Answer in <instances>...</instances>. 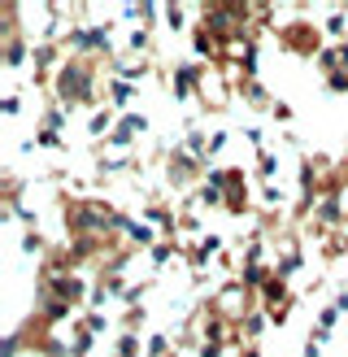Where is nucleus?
Wrapping results in <instances>:
<instances>
[{
  "instance_id": "nucleus-14",
  "label": "nucleus",
  "mask_w": 348,
  "mask_h": 357,
  "mask_svg": "<svg viewBox=\"0 0 348 357\" xmlns=\"http://www.w3.org/2000/svg\"><path fill=\"white\" fill-rule=\"evenodd\" d=\"M231 66H235V79H257V70H261V40H244L235 48Z\"/></svg>"
},
{
  "instance_id": "nucleus-3",
  "label": "nucleus",
  "mask_w": 348,
  "mask_h": 357,
  "mask_svg": "<svg viewBox=\"0 0 348 357\" xmlns=\"http://www.w3.org/2000/svg\"><path fill=\"white\" fill-rule=\"evenodd\" d=\"M209 70L214 66H205V61H174L170 70H166V87H170V96L179 100V105H187V100H200V92H205V83H209Z\"/></svg>"
},
{
  "instance_id": "nucleus-20",
  "label": "nucleus",
  "mask_w": 348,
  "mask_h": 357,
  "mask_svg": "<svg viewBox=\"0 0 348 357\" xmlns=\"http://www.w3.org/2000/svg\"><path fill=\"white\" fill-rule=\"evenodd\" d=\"M278 170H283V162H278V149H261L253 157V174L261 178V183H278Z\"/></svg>"
},
{
  "instance_id": "nucleus-13",
  "label": "nucleus",
  "mask_w": 348,
  "mask_h": 357,
  "mask_svg": "<svg viewBox=\"0 0 348 357\" xmlns=\"http://www.w3.org/2000/svg\"><path fill=\"white\" fill-rule=\"evenodd\" d=\"M139 96L135 83H122V79H104V105H109L113 114H131V105Z\"/></svg>"
},
{
  "instance_id": "nucleus-24",
  "label": "nucleus",
  "mask_w": 348,
  "mask_h": 357,
  "mask_svg": "<svg viewBox=\"0 0 348 357\" xmlns=\"http://www.w3.org/2000/svg\"><path fill=\"white\" fill-rule=\"evenodd\" d=\"M127 52H135V61H152V26H131L127 31Z\"/></svg>"
},
{
  "instance_id": "nucleus-28",
  "label": "nucleus",
  "mask_w": 348,
  "mask_h": 357,
  "mask_svg": "<svg viewBox=\"0 0 348 357\" xmlns=\"http://www.w3.org/2000/svg\"><path fill=\"white\" fill-rule=\"evenodd\" d=\"M35 149H44V153H70V139L65 135H57V131H40V127H35Z\"/></svg>"
},
{
  "instance_id": "nucleus-35",
  "label": "nucleus",
  "mask_w": 348,
  "mask_h": 357,
  "mask_svg": "<svg viewBox=\"0 0 348 357\" xmlns=\"http://www.w3.org/2000/svg\"><path fill=\"white\" fill-rule=\"evenodd\" d=\"M0 114H5V118H17V114H22V96H17V92H5V96H0Z\"/></svg>"
},
{
  "instance_id": "nucleus-2",
  "label": "nucleus",
  "mask_w": 348,
  "mask_h": 357,
  "mask_svg": "<svg viewBox=\"0 0 348 357\" xmlns=\"http://www.w3.org/2000/svg\"><path fill=\"white\" fill-rule=\"evenodd\" d=\"M274 44H278V52H287L296 61H318L331 40H326L322 22H313V17H292V22H283L274 31Z\"/></svg>"
},
{
  "instance_id": "nucleus-30",
  "label": "nucleus",
  "mask_w": 348,
  "mask_h": 357,
  "mask_svg": "<svg viewBox=\"0 0 348 357\" xmlns=\"http://www.w3.org/2000/svg\"><path fill=\"white\" fill-rule=\"evenodd\" d=\"M179 236H191V240H200V236H205V227H200V213H196V209H179Z\"/></svg>"
},
{
  "instance_id": "nucleus-34",
  "label": "nucleus",
  "mask_w": 348,
  "mask_h": 357,
  "mask_svg": "<svg viewBox=\"0 0 348 357\" xmlns=\"http://www.w3.org/2000/svg\"><path fill=\"white\" fill-rule=\"evenodd\" d=\"M226 144H231V131H222V127H218V131H209V166H214V157H218Z\"/></svg>"
},
{
  "instance_id": "nucleus-18",
  "label": "nucleus",
  "mask_w": 348,
  "mask_h": 357,
  "mask_svg": "<svg viewBox=\"0 0 348 357\" xmlns=\"http://www.w3.org/2000/svg\"><path fill=\"white\" fill-rule=\"evenodd\" d=\"M127 170H139V153H122V157L100 153L96 157V178H113V174H127Z\"/></svg>"
},
{
  "instance_id": "nucleus-33",
  "label": "nucleus",
  "mask_w": 348,
  "mask_h": 357,
  "mask_svg": "<svg viewBox=\"0 0 348 357\" xmlns=\"http://www.w3.org/2000/svg\"><path fill=\"white\" fill-rule=\"evenodd\" d=\"M22 253H26V257H48V240L40 236V227L22 236Z\"/></svg>"
},
{
  "instance_id": "nucleus-25",
  "label": "nucleus",
  "mask_w": 348,
  "mask_h": 357,
  "mask_svg": "<svg viewBox=\"0 0 348 357\" xmlns=\"http://www.w3.org/2000/svg\"><path fill=\"white\" fill-rule=\"evenodd\" d=\"M239 331H244V344H261V335L270 331V314H266V310H253V314L239 323Z\"/></svg>"
},
{
  "instance_id": "nucleus-5",
  "label": "nucleus",
  "mask_w": 348,
  "mask_h": 357,
  "mask_svg": "<svg viewBox=\"0 0 348 357\" xmlns=\"http://www.w3.org/2000/svg\"><path fill=\"white\" fill-rule=\"evenodd\" d=\"M35 296H57V301H65L70 310H87V305H92V283H87L79 271L74 275H40Z\"/></svg>"
},
{
  "instance_id": "nucleus-16",
  "label": "nucleus",
  "mask_w": 348,
  "mask_h": 357,
  "mask_svg": "<svg viewBox=\"0 0 348 357\" xmlns=\"http://www.w3.org/2000/svg\"><path fill=\"white\" fill-rule=\"evenodd\" d=\"M270 271H274V266H270ZM261 310H274V305H287V301H296V292L287 288V279L283 275H270L266 283H261Z\"/></svg>"
},
{
  "instance_id": "nucleus-36",
  "label": "nucleus",
  "mask_w": 348,
  "mask_h": 357,
  "mask_svg": "<svg viewBox=\"0 0 348 357\" xmlns=\"http://www.w3.org/2000/svg\"><path fill=\"white\" fill-rule=\"evenodd\" d=\"M244 139H248V144H253L257 153H261V149H270V144H266V131H261L257 122H248V127H244Z\"/></svg>"
},
{
  "instance_id": "nucleus-41",
  "label": "nucleus",
  "mask_w": 348,
  "mask_h": 357,
  "mask_svg": "<svg viewBox=\"0 0 348 357\" xmlns=\"http://www.w3.org/2000/svg\"><path fill=\"white\" fill-rule=\"evenodd\" d=\"M305 357H322V344H313V340H305Z\"/></svg>"
},
{
  "instance_id": "nucleus-31",
  "label": "nucleus",
  "mask_w": 348,
  "mask_h": 357,
  "mask_svg": "<svg viewBox=\"0 0 348 357\" xmlns=\"http://www.w3.org/2000/svg\"><path fill=\"white\" fill-rule=\"evenodd\" d=\"M170 353H179V349H170V335L166 331H152L148 340H144V357H170Z\"/></svg>"
},
{
  "instance_id": "nucleus-6",
  "label": "nucleus",
  "mask_w": 348,
  "mask_h": 357,
  "mask_svg": "<svg viewBox=\"0 0 348 357\" xmlns=\"http://www.w3.org/2000/svg\"><path fill=\"white\" fill-rule=\"evenodd\" d=\"M318 75H322V87H326L331 96H348V40L322 48V57H318Z\"/></svg>"
},
{
  "instance_id": "nucleus-19",
  "label": "nucleus",
  "mask_w": 348,
  "mask_h": 357,
  "mask_svg": "<svg viewBox=\"0 0 348 357\" xmlns=\"http://www.w3.org/2000/svg\"><path fill=\"white\" fill-rule=\"evenodd\" d=\"M322 31H326L331 44H344L348 40V5H331L322 17Z\"/></svg>"
},
{
  "instance_id": "nucleus-29",
  "label": "nucleus",
  "mask_w": 348,
  "mask_h": 357,
  "mask_svg": "<svg viewBox=\"0 0 348 357\" xmlns=\"http://www.w3.org/2000/svg\"><path fill=\"white\" fill-rule=\"evenodd\" d=\"M79 323H83L87 331H92L96 340H100V335L113 327V323H109V314H104V310H83V314H79Z\"/></svg>"
},
{
  "instance_id": "nucleus-42",
  "label": "nucleus",
  "mask_w": 348,
  "mask_h": 357,
  "mask_svg": "<svg viewBox=\"0 0 348 357\" xmlns=\"http://www.w3.org/2000/svg\"><path fill=\"white\" fill-rule=\"evenodd\" d=\"M170 357H179V353H170Z\"/></svg>"
},
{
  "instance_id": "nucleus-38",
  "label": "nucleus",
  "mask_w": 348,
  "mask_h": 357,
  "mask_svg": "<svg viewBox=\"0 0 348 357\" xmlns=\"http://www.w3.org/2000/svg\"><path fill=\"white\" fill-rule=\"evenodd\" d=\"M226 353H231V349H226V344H214V340H200V344H196V357H226Z\"/></svg>"
},
{
  "instance_id": "nucleus-11",
  "label": "nucleus",
  "mask_w": 348,
  "mask_h": 357,
  "mask_svg": "<svg viewBox=\"0 0 348 357\" xmlns=\"http://www.w3.org/2000/svg\"><path fill=\"white\" fill-rule=\"evenodd\" d=\"M139 222L157 227L161 236H179V209L166 205V201H148L144 209H139ZM179 240H183V236H179Z\"/></svg>"
},
{
  "instance_id": "nucleus-26",
  "label": "nucleus",
  "mask_w": 348,
  "mask_h": 357,
  "mask_svg": "<svg viewBox=\"0 0 348 357\" xmlns=\"http://www.w3.org/2000/svg\"><path fill=\"white\" fill-rule=\"evenodd\" d=\"M92 349H96V335L74 318L70 323V357H92Z\"/></svg>"
},
{
  "instance_id": "nucleus-17",
  "label": "nucleus",
  "mask_w": 348,
  "mask_h": 357,
  "mask_svg": "<svg viewBox=\"0 0 348 357\" xmlns=\"http://www.w3.org/2000/svg\"><path fill=\"white\" fill-rule=\"evenodd\" d=\"M174 257H183V240L179 236H161V240L148 248V266H152V271H166Z\"/></svg>"
},
{
  "instance_id": "nucleus-10",
  "label": "nucleus",
  "mask_w": 348,
  "mask_h": 357,
  "mask_svg": "<svg viewBox=\"0 0 348 357\" xmlns=\"http://www.w3.org/2000/svg\"><path fill=\"white\" fill-rule=\"evenodd\" d=\"M270 266H274V275H283V279L292 283V275H301V266H305V244L296 240V236H283Z\"/></svg>"
},
{
  "instance_id": "nucleus-40",
  "label": "nucleus",
  "mask_w": 348,
  "mask_h": 357,
  "mask_svg": "<svg viewBox=\"0 0 348 357\" xmlns=\"http://www.w3.org/2000/svg\"><path fill=\"white\" fill-rule=\"evenodd\" d=\"M235 357H266V353H261V344H244Z\"/></svg>"
},
{
  "instance_id": "nucleus-32",
  "label": "nucleus",
  "mask_w": 348,
  "mask_h": 357,
  "mask_svg": "<svg viewBox=\"0 0 348 357\" xmlns=\"http://www.w3.org/2000/svg\"><path fill=\"white\" fill-rule=\"evenodd\" d=\"M144 327H148V310H144V305L127 310V314H122V323H118V331H135V335L144 331Z\"/></svg>"
},
{
  "instance_id": "nucleus-22",
  "label": "nucleus",
  "mask_w": 348,
  "mask_h": 357,
  "mask_svg": "<svg viewBox=\"0 0 348 357\" xmlns=\"http://www.w3.org/2000/svg\"><path fill=\"white\" fill-rule=\"evenodd\" d=\"M187 17H196V13H191V5H161V22H166L170 35H191Z\"/></svg>"
},
{
  "instance_id": "nucleus-9",
  "label": "nucleus",
  "mask_w": 348,
  "mask_h": 357,
  "mask_svg": "<svg viewBox=\"0 0 348 357\" xmlns=\"http://www.w3.org/2000/svg\"><path fill=\"white\" fill-rule=\"evenodd\" d=\"M226 253V236H218V231H205L200 240H183V261L191 275H200L209 261H218Z\"/></svg>"
},
{
  "instance_id": "nucleus-15",
  "label": "nucleus",
  "mask_w": 348,
  "mask_h": 357,
  "mask_svg": "<svg viewBox=\"0 0 348 357\" xmlns=\"http://www.w3.org/2000/svg\"><path fill=\"white\" fill-rule=\"evenodd\" d=\"M104 75H109V79H122V83H144V79H152V61H109V66H104Z\"/></svg>"
},
{
  "instance_id": "nucleus-39",
  "label": "nucleus",
  "mask_w": 348,
  "mask_h": 357,
  "mask_svg": "<svg viewBox=\"0 0 348 357\" xmlns=\"http://www.w3.org/2000/svg\"><path fill=\"white\" fill-rule=\"evenodd\" d=\"M331 305H335V310L348 318V283H344V288H335V296H331Z\"/></svg>"
},
{
  "instance_id": "nucleus-12",
  "label": "nucleus",
  "mask_w": 348,
  "mask_h": 357,
  "mask_svg": "<svg viewBox=\"0 0 348 357\" xmlns=\"http://www.w3.org/2000/svg\"><path fill=\"white\" fill-rule=\"evenodd\" d=\"M235 96L248 105V109H257V114H270L274 105H278L266 87H261V79H235Z\"/></svg>"
},
{
  "instance_id": "nucleus-4",
  "label": "nucleus",
  "mask_w": 348,
  "mask_h": 357,
  "mask_svg": "<svg viewBox=\"0 0 348 357\" xmlns=\"http://www.w3.org/2000/svg\"><path fill=\"white\" fill-rule=\"evenodd\" d=\"M205 174H209V166L200 162V157H191L183 144H174L170 153H166V183L174 188V192H196L200 183H205Z\"/></svg>"
},
{
  "instance_id": "nucleus-21",
  "label": "nucleus",
  "mask_w": 348,
  "mask_h": 357,
  "mask_svg": "<svg viewBox=\"0 0 348 357\" xmlns=\"http://www.w3.org/2000/svg\"><path fill=\"white\" fill-rule=\"evenodd\" d=\"M157 240H161V231H157V227H148V222H139V218L127 227V244L135 248V253H148V248H152Z\"/></svg>"
},
{
  "instance_id": "nucleus-1",
  "label": "nucleus",
  "mask_w": 348,
  "mask_h": 357,
  "mask_svg": "<svg viewBox=\"0 0 348 357\" xmlns=\"http://www.w3.org/2000/svg\"><path fill=\"white\" fill-rule=\"evenodd\" d=\"M52 100L74 109H104V92H100V61L96 57H65L57 79H52Z\"/></svg>"
},
{
  "instance_id": "nucleus-27",
  "label": "nucleus",
  "mask_w": 348,
  "mask_h": 357,
  "mask_svg": "<svg viewBox=\"0 0 348 357\" xmlns=\"http://www.w3.org/2000/svg\"><path fill=\"white\" fill-rule=\"evenodd\" d=\"M113 357H144V340H139L135 331H118V340H113Z\"/></svg>"
},
{
  "instance_id": "nucleus-8",
  "label": "nucleus",
  "mask_w": 348,
  "mask_h": 357,
  "mask_svg": "<svg viewBox=\"0 0 348 357\" xmlns=\"http://www.w3.org/2000/svg\"><path fill=\"white\" fill-rule=\"evenodd\" d=\"M222 213H231L235 222H244V218H253V213H257V205H253V188H248V170H244V166H231Z\"/></svg>"
},
{
  "instance_id": "nucleus-23",
  "label": "nucleus",
  "mask_w": 348,
  "mask_h": 357,
  "mask_svg": "<svg viewBox=\"0 0 348 357\" xmlns=\"http://www.w3.org/2000/svg\"><path fill=\"white\" fill-rule=\"evenodd\" d=\"M65 127H70V109H65V105L52 100V105H44V109H40V131H57V135H65Z\"/></svg>"
},
{
  "instance_id": "nucleus-37",
  "label": "nucleus",
  "mask_w": 348,
  "mask_h": 357,
  "mask_svg": "<svg viewBox=\"0 0 348 357\" xmlns=\"http://www.w3.org/2000/svg\"><path fill=\"white\" fill-rule=\"evenodd\" d=\"M270 118H274V122H283V127H292V122H296V109H292L287 100H278L274 109H270Z\"/></svg>"
},
{
  "instance_id": "nucleus-7",
  "label": "nucleus",
  "mask_w": 348,
  "mask_h": 357,
  "mask_svg": "<svg viewBox=\"0 0 348 357\" xmlns=\"http://www.w3.org/2000/svg\"><path fill=\"white\" fill-rule=\"evenodd\" d=\"M152 131V118L148 114H139V109H131V114H122L118 118V127L109 131V139H104V153H135V144L144 139Z\"/></svg>"
}]
</instances>
